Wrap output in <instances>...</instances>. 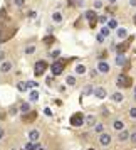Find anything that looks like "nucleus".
Segmentation results:
<instances>
[{
  "mask_svg": "<svg viewBox=\"0 0 136 150\" xmlns=\"http://www.w3.org/2000/svg\"><path fill=\"white\" fill-rule=\"evenodd\" d=\"M133 78L128 74H124V73H121V74H118V78H116V88L118 89H128V88H133Z\"/></svg>",
  "mask_w": 136,
  "mask_h": 150,
  "instance_id": "1",
  "label": "nucleus"
},
{
  "mask_svg": "<svg viewBox=\"0 0 136 150\" xmlns=\"http://www.w3.org/2000/svg\"><path fill=\"white\" fill-rule=\"evenodd\" d=\"M84 116L81 111H76V113H72L71 115V118H69V123H71V127H74V128H79V127H82L84 125Z\"/></svg>",
  "mask_w": 136,
  "mask_h": 150,
  "instance_id": "2",
  "label": "nucleus"
},
{
  "mask_svg": "<svg viewBox=\"0 0 136 150\" xmlns=\"http://www.w3.org/2000/svg\"><path fill=\"white\" fill-rule=\"evenodd\" d=\"M67 64V59H55V62L50 66V71H52V76H59L62 74V71Z\"/></svg>",
  "mask_w": 136,
  "mask_h": 150,
  "instance_id": "3",
  "label": "nucleus"
},
{
  "mask_svg": "<svg viewBox=\"0 0 136 150\" xmlns=\"http://www.w3.org/2000/svg\"><path fill=\"white\" fill-rule=\"evenodd\" d=\"M97 142H99V145H102V147H109V145L113 143V137H111V133H108V132H102V133H99V137H97Z\"/></svg>",
  "mask_w": 136,
  "mask_h": 150,
  "instance_id": "4",
  "label": "nucleus"
},
{
  "mask_svg": "<svg viewBox=\"0 0 136 150\" xmlns=\"http://www.w3.org/2000/svg\"><path fill=\"white\" fill-rule=\"evenodd\" d=\"M47 62L46 61H37L35 62V66H34V74L35 76H42L46 71H47Z\"/></svg>",
  "mask_w": 136,
  "mask_h": 150,
  "instance_id": "5",
  "label": "nucleus"
},
{
  "mask_svg": "<svg viewBox=\"0 0 136 150\" xmlns=\"http://www.w3.org/2000/svg\"><path fill=\"white\" fill-rule=\"evenodd\" d=\"M131 41H133V37H129L128 41H123L121 44H118V46H116V52H118V54H124V52L128 51V47L131 46Z\"/></svg>",
  "mask_w": 136,
  "mask_h": 150,
  "instance_id": "6",
  "label": "nucleus"
},
{
  "mask_svg": "<svg viewBox=\"0 0 136 150\" xmlns=\"http://www.w3.org/2000/svg\"><path fill=\"white\" fill-rule=\"evenodd\" d=\"M111 127H113V130H116V132H121V130H124L126 128V123H124V120L123 118H114L113 120V123H111Z\"/></svg>",
  "mask_w": 136,
  "mask_h": 150,
  "instance_id": "7",
  "label": "nucleus"
},
{
  "mask_svg": "<svg viewBox=\"0 0 136 150\" xmlns=\"http://www.w3.org/2000/svg\"><path fill=\"white\" fill-rule=\"evenodd\" d=\"M14 69V62L12 61H0V73L2 74H7Z\"/></svg>",
  "mask_w": 136,
  "mask_h": 150,
  "instance_id": "8",
  "label": "nucleus"
},
{
  "mask_svg": "<svg viewBox=\"0 0 136 150\" xmlns=\"http://www.w3.org/2000/svg\"><path fill=\"white\" fill-rule=\"evenodd\" d=\"M29 142H39L41 140V137H42V133H41V130L39 128H32V130H29Z\"/></svg>",
  "mask_w": 136,
  "mask_h": 150,
  "instance_id": "9",
  "label": "nucleus"
},
{
  "mask_svg": "<svg viewBox=\"0 0 136 150\" xmlns=\"http://www.w3.org/2000/svg\"><path fill=\"white\" fill-rule=\"evenodd\" d=\"M97 73H101V74H109V73H111V66H109V62H106V61H99L97 62Z\"/></svg>",
  "mask_w": 136,
  "mask_h": 150,
  "instance_id": "10",
  "label": "nucleus"
},
{
  "mask_svg": "<svg viewBox=\"0 0 136 150\" xmlns=\"http://www.w3.org/2000/svg\"><path fill=\"white\" fill-rule=\"evenodd\" d=\"M129 135H131V133H129L128 130L124 128V130H121V132H118L116 140H118L119 143H126V142H129Z\"/></svg>",
  "mask_w": 136,
  "mask_h": 150,
  "instance_id": "11",
  "label": "nucleus"
},
{
  "mask_svg": "<svg viewBox=\"0 0 136 150\" xmlns=\"http://www.w3.org/2000/svg\"><path fill=\"white\" fill-rule=\"evenodd\" d=\"M35 118H37V113H35L34 110H30V111H27V113H24L22 123H32V122H35Z\"/></svg>",
  "mask_w": 136,
  "mask_h": 150,
  "instance_id": "12",
  "label": "nucleus"
},
{
  "mask_svg": "<svg viewBox=\"0 0 136 150\" xmlns=\"http://www.w3.org/2000/svg\"><path fill=\"white\" fill-rule=\"evenodd\" d=\"M93 96L99 98V100H104L108 96V91H106V88H102V86H96L94 91H93Z\"/></svg>",
  "mask_w": 136,
  "mask_h": 150,
  "instance_id": "13",
  "label": "nucleus"
},
{
  "mask_svg": "<svg viewBox=\"0 0 136 150\" xmlns=\"http://www.w3.org/2000/svg\"><path fill=\"white\" fill-rule=\"evenodd\" d=\"M96 123H97V118H96V115H93V113H91V115H86V116H84V125H86V127H94Z\"/></svg>",
  "mask_w": 136,
  "mask_h": 150,
  "instance_id": "14",
  "label": "nucleus"
},
{
  "mask_svg": "<svg viewBox=\"0 0 136 150\" xmlns=\"http://www.w3.org/2000/svg\"><path fill=\"white\" fill-rule=\"evenodd\" d=\"M111 100H113L114 103H123L124 101V95H123L121 91H116V93L111 95Z\"/></svg>",
  "mask_w": 136,
  "mask_h": 150,
  "instance_id": "15",
  "label": "nucleus"
},
{
  "mask_svg": "<svg viewBox=\"0 0 136 150\" xmlns=\"http://www.w3.org/2000/svg\"><path fill=\"white\" fill-rule=\"evenodd\" d=\"M93 91H94V88H93V84H86V86L82 88V91H81V96L84 98V96L93 95Z\"/></svg>",
  "mask_w": 136,
  "mask_h": 150,
  "instance_id": "16",
  "label": "nucleus"
},
{
  "mask_svg": "<svg viewBox=\"0 0 136 150\" xmlns=\"http://www.w3.org/2000/svg\"><path fill=\"white\" fill-rule=\"evenodd\" d=\"M88 73V68L84 66V64H77L76 66V74H79V76H84Z\"/></svg>",
  "mask_w": 136,
  "mask_h": 150,
  "instance_id": "17",
  "label": "nucleus"
},
{
  "mask_svg": "<svg viewBox=\"0 0 136 150\" xmlns=\"http://www.w3.org/2000/svg\"><path fill=\"white\" fill-rule=\"evenodd\" d=\"M19 110H20L22 113H27V111H30L32 108H30V103H29V101H22L20 106H19Z\"/></svg>",
  "mask_w": 136,
  "mask_h": 150,
  "instance_id": "18",
  "label": "nucleus"
},
{
  "mask_svg": "<svg viewBox=\"0 0 136 150\" xmlns=\"http://www.w3.org/2000/svg\"><path fill=\"white\" fill-rule=\"evenodd\" d=\"M17 89L22 91V93H24V91H27V89H29V81H19V83H17Z\"/></svg>",
  "mask_w": 136,
  "mask_h": 150,
  "instance_id": "19",
  "label": "nucleus"
},
{
  "mask_svg": "<svg viewBox=\"0 0 136 150\" xmlns=\"http://www.w3.org/2000/svg\"><path fill=\"white\" fill-rule=\"evenodd\" d=\"M116 35H118V39H124L126 35H128V30L124 27H118V30H116Z\"/></svg>",
  "mask_w": 136,
  "mask_h": 150,
  "instance_id": "20",
  "label": "nucleus"
},
{
  "mask_svg": "<svg viewBox=\"0 0 136 150\" xmlns=\"http://www.w3.org/2000/svg\"><path fill=\"white\" fill-rule=\"evenodd\" d=\"M126 56L124 54H118L116 56V64H118V66H124V64H126Z\"/></svg>",
  "mask_w": 136,
  "mask_h": 150,
  "instance_id": "21",
  "label": "nucleus"
},
{
  "mask_svg": "<svg viewBox=\"0 0 136 150\" xmlns=\"http://www.w3.org/2000/svg\"><path fill=\"white\" fill-rule=\"evenodd\" d=\"M52 22H54V24H62V14L61 12H54V14H52Z\"/></svg>",
  "mask_w": 136,
  "mask_h": 150,
  "instance_id": "22",
  "label": "nucleus"
},
{
  "mask_svg": "<svg viewBox=\"0 0 136 150\" xmlns=\"http://www.w3.org/2000/svg\"><path fill=\"white\" fill-rule=\"evenodd\" d=\"M128 116L131 118V120H136V105L128 108Z\"/></svg>",
  "mask_w": 136,
  "mask_h": 150,
  "instance_id": "23",
  "label": "nucleus"
},
{
  "mask_svg": "<svg viewBox=\"0 0 136 150\" xmlns=\"http://www.w3.org/2000/svg\"><path fill=\"white\" fill-rule=\"evenodd\" d=\"M93 130H94V133H102L104 132V123H96Z\"/></svg>",
  "mask_w": 136,
  "mask_h": 150,
  "instance_id": "24",
  "label": "nucleus"
},
{
  "mask_svg": "<svg viewBox=\"0 0 136 150\" xmlns=\"http://www.w3.org/2000/svg\"><path fill=\"white\" fill-rule=\"evenodd\" d=\"M96 10H88V12H86V19H88V21H96V19H97V17H96Z\"/></svg>",
  "mask_w": 136,
  "mask_h": 150,
  "instance_id": "25",
  "label": "nucleus"
},
{
  "mask_svg": "<svg viewBox=\"0 0 136 150\" xmlns=\"http://www.w3.org/2000/svg\"><path fill=\"white\" fill-rule=\"evenodd\" d=\"M76 76H67V78H66V84H67V86H76Z\"/></svg>",
  "mask_w": 136,
  "mask_h": 150,
  "instance_id": "26",
  "label": "nucleus"
},
{
  "mask_svg": "<svg viewBox=\"0 0 136 150\" xmlns=\"http://www.w3.org/2000/svg\"><path fill=\"white\" fill-rule=\"evenodd\" d=\"M54 42H55L54 35H47V37H44V44H46V46H50V44H54Z\"/></svg>",
  "mask_w": 136,
  "mask_h": 150,
  "instance_id": "27",
  "label": "nucleus"
},
{
  "mask_svg": "<svg viewBox=\"0 0 136 150\" xmlns=\"http://www.w3.org/2000/svg\"><path fill=\"white\" fill-rule=\"evenodd\" d=\"M34 52H35V46L34 44H30V46L25 47V56H30V54H34Z\"/></svg>",
  "mask_w": 136,
  "mask_h": 150,
  "instance_id": "28",
  "label": "nucleus"
},
{
  "mask_svg": "<svg viewBox=\"0 0 136 150\" xmlns=\"http://www.w3.org/2000/svg\"><path fill=\"white\" fill-rule=\"evenodd\" d=\"M29 100H30V101H37V100H39V93H37V91H30V95H29Z\"/></svg>",
  "mask_w": 136,
  "mask_h": 150,
  "instance_id": "29",
  "label": "nucleus"
},
{
  "mask_svg": "<svg viewBox=\"0 0 136 150\" xmlns=\"http://www.w3.org/2000/svg\"><path fill=\"white\" fill-rule=\"evenodd\" d=\"M25 4H27V0H14V5L15 7H19V8H22Z\"/></svg>",
  "mask_w": 136,
  "mask_h": 150,
  "instance_id": "30",
  "label": "nucleus"
},
{
  "mask_svg": "<svg viewBox=\"0 0 136 150\" xmlns=\"http://www.w3.org/2000/svg\"><path fill=\"white\" fill-rule=\"evenodd\" d=\"M108 27H109V29H118V22H116V19H109Z\"/></svg>",
  "mask_w": 136,
  "mask_h": 150,
  "instance_id": "31",
  "label": "nucleus"
},
{
  "mask_svg": "<svg viewBox=\"0 0 136 150\" xmlns=\"http://www.w3.org/2000/svg\"><path fill=\"white\" fill-rule=\"evenodd\" d=\"M101 34L104 35V37H109V34H111V29L106 25V27H101Z\"/></svg>",
  "mask_w": 136,
  "mask_h": 150,
  "instance_id": "32",
  "label": "nucleus"
},
{
  "mask_svg": "<svg viewBox=\"0 0 136 150\" xmlns=\"http://www.w3.org/2000/svg\"><path fill=\"white\" fill-rule=\"evenodd\" d=\"M129 142H131L133 147H136V132H133V133L129 135Z\"/></svg>",
  "mask_w": 136,
  "mask_h": 150,
  "instance_id": "33",
  "label": "nucleus"
},
{
  "mask_svg": "<svg viewBox=\"0 0 136 150\" xmlns=\"http://www.w3.org/2000/svg\"><path fill=\"white\" fill-rule=\"evenodd\" d=\"M59 54H61L59 49H57V51H52V52H50V57H52V59H59Z\"/></svg>",
  "mask_w": 136,
  "mask_h": 150,
  "instance_id": "34",
  "label": "nucleus"
},
{
  "mask_svg": "<svg viewBox=\"0 0 136 150\" xmlns=\"http://www.w3.org/2000/svg\"><path fill=\"white\" fill-rule=\"evenodd\" d=\"M102 111H101V115L102 116H104V118H108V116H109V111H108V108H106V106H102Z\"/></svg>",
  "mask_w": 136,
  "mask_h": 150,
  "instance_id": "35",
  "label": "nucleus"
},
{
  "mask_svg": "<svg viewBox=\"0 0 136 150\" xmlns=\"http://www.w3.org/2000/svg\"><path fill=\"white\" fill-rule=\"evenodd\" d=\"M101 7H102V2L96 0V2H94V10H97V8H101Z\"/></svg>",
  "mask_w": 136,
  "mask_h": 150,
  "instance_id": "36",
  "label": "nucleus"
},
{
  "mask_svg": "<svg viewBox=\"0 0 136 150\" xmlns=\"http://www.w3.org/2000/svg\"><path fill=\"white\" fill-rule=\"evenodd\" d=\"M97 21H99V22H102V24H104V22H108V17H106V15H101V17H99Z\"/></svg>",
  "mask_w": 136,
  "mask_h": 150,
  "instance_id": "37",
  "label": "nucleus"
},
{
  "mask_svg": "<svg viewBox=\"0 0 136 150\" xmlns=\"http://www.w3.org/2000/svg\"><path fill=\"white\" fill-rule=\"evenodd\" d=\"M29 88H37V83L35 81H29Z\"/></svg>",
  "mask_w": 136,
  "mask_h": 150,
  "instance_id": "38",
  "label": "nucleus"
},
{
  "mask_svg": "<svg viewBox=\"0 0 136 150\" xmlns=\"http://www.w3.org/2000/svg\"><path fill=\"white\" fill-rule=\"evenodd\" d=\"M35 17H37V12H34V10H32V12L29 14V19H35Z\"/></svg>",
  "mask_w": 136,
  "mask_h": 150,
  "instance_id": "39",
  "label": "nucleus"
},
{
  "mask_svg": "<svg viewBox=\"0 0 136 150\" xmlns=\"http://www.w3.org/2000/svg\"><path fill=\"white\" fill-rule=\"evenodd\" d=\"M17 111H19V108H17V106H14V108L10 110V111H8V113H10V115H15V113H17Z\"/></svg>",
  "mask_w": 136,
  "mask_h": 150,
  "instance_id": "40",
  "label": "nucleus"
},
{
  "mask_svg": "<svg viewBox=\"0 0 136 150\" xmlns=\"http://www.w3.org/2000/svg\"><path fill=\"white\" fill-rule=\"evenodd\" d=\"M44 113H46L47 116H52V111H50V108H46V110H44Z\"/></svg>",
  "mask_w": 136,
  "mask_h": 150,
  "instance_id": "41",
  "label": "nucleus"
},
{
  "mask_svg": "<svg viewBox=\"0 0 136 150\" xmlns=\"http://www.w3.org/2000/svg\"><path fill=\"white\" fill-rule=\"evenodd\" d=\"M104 41V35L102 34H97V42H102Z\"/></svg>",
  "mask_w": 136,
  "mask_h": 150,
  "instance_id": "42",
  "label": "nucleus"
},
{
  "mask_svg": "<svg viewBox=\"0 0 136 150\" xmlns=\"http://www.w3.org/2000/svg\"><path fill=\"white\" fill-rule=\"evenodd\" d=\"M4 137H5V132H4V128H2V127H0V140H2Z\"/></svg>",
  "mask_w": 136,
  "mask_h": 150,
  "instance_id": "43",
  "label": "nucleus"
},
{
  "mask_svg": "<svg viewBox=\"0 0 136 150\" xmlns=\"http://www.w3.org/2000/svg\"><path fill=\"white\" fill-rule=\"evenodd\" d=\"M129 4H131V7H136V0H129Z\"/></svg>",
  "mask_w": 136,
  "mask_h": 150,
  "instance_id": "44",
  "label": "nucleus"
},
{
  "mask_svg": "<svg viewBox=\"0 0 136 150\" xmlns=\"http://www.w3.org/2000/svg\"><path fill=\"white\" fill-rule=\"evenodd\" d=\"M109 4H116V0H108Z\"/></svg>",
  "mask_w": 136,
  "mask_h": 150,
  "instance_id": "45",
  "label": "nucleus"
},
{
  "mask_svg": "<svg viewBox=\"0 0 136 150\" xmlns=\"http://www.w3.org/2000/svg\"><path fill=\"white\" fill-rule=\"evenodd\" d=\"M133 91H135V101H136V86H135V89H133Z\"/></svg>",
  "mask_w": 136,
  "mask_h": 150,
  "instance_id": "46",
  "label": "nucleus"
},
{
  "mask_svg": "<svg viewBox=\"0 0 136 150\" xmlns=\"http://www.w3.org/2000/svg\"><path fill=\"white\" fill-rule=\"evenodd\" d=\"M133 22H135V25H136V15H135V17H133Z\"/></svg>",
  "mask_w": 136,
  "mask_h": 150,
  "instance_id": "47",
  "label": "nucleus"
},
{
  "mask_svg": "<svg viewBox=\"0 0 136 150\" xmlns=\"http://www.w3.org/2000/svg\"><path fill=\"white\" fill-rule=\"evenodd\" d=\"M37 150H46V149H42V147H39V149H37Z\"/></svg>",
  "mask_w": 136,
  "mask_h": 150,
  "instance_id": "48",
  "label": "nucleus"
},
{
  "mask_svg": "<svg viewBox=\"0 0 136 150\" xmlns=\"http://www.w3.org/2000/svg\"><path fill=\"white\" fill-rule=\"evenodd\" d=\"M88 150H94V149H88Z\"/></svg>",
  "mask_w": 136,
  "mask_h": 150,
  "instance_id": "49",
  "label": "nucleus"
}]
</instances>
